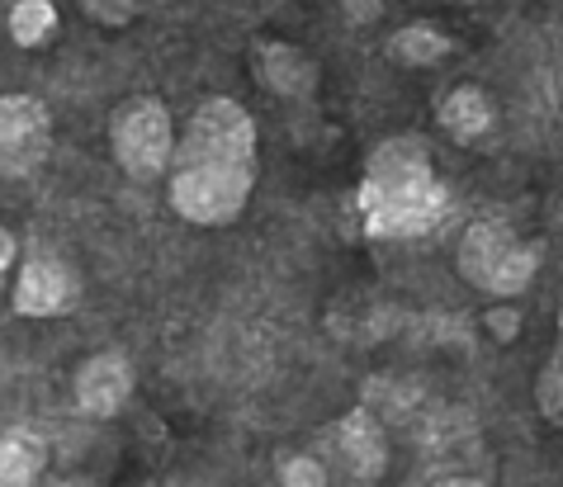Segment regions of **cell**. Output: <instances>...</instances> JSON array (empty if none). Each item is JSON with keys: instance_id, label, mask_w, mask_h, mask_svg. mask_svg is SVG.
<instances>
[{"instance_id": "52a82bcc", "label": "cell", "mask_w": 563, "mask_h": 487, "mask_svg": "<svg viewBox=\"0 0 563 487\" xmlns=\"http://www.w3.org/2000/svg\"><path fill=\"white\" fill-rule=\"evenodd\" d=\"M327 445L341 464L351 468L355 478H379L384 464H388V435H384V421L369 412V407H355L327 431Z\"/></svg>"}, {"instance_id": "4fadbf2b", "label": "cell", "mask_w": 563, "mask_h": 487, "mask_svg": "<svg viewBox=\"0 0 563 487\" xmlns=\"http://www.w3.org/2000/svg\"><path fill=\"white\" fill-rule=\"evenodd\" d=\"M53 24H57V10L48 0H24V5L10 10V34L20 48H38V43L53 34Z\"/></svg>"}, {"instance_id": "2e32d148", "label": "cell", "mask_w": 563, "mask_h": 487, "mask_svg": "<svg viewBox=\"0 0 563 487\" xmlns=\"http://www.w3.org/2000/svg\"><path fill=\"white\" fill-rule=\"evenodd\" d=\"M86 10L96 14V20H104V24H123V20H133V5H96V0H90Z\"/></svg>"}, {"instance_id": "9c48e42d", "label": "cell", "mask_w": 563, "mask_h": 487, "mask_svg": "<svg viewBox=\"0 0 563 487\" xmlns=\"http://www.w3.org/2000/svg\"><path fill=\"white\" fill-rule=\"evenodd\" d=\"M261 81L275 90V96H308L312 81H318V67L303 48L294 43H265L261 48Z\"/></svg>"}, {"instance_id": "5bb4252c", "label": "cell", "mask_w": 563, "mask_h": 487, "mask_svg": "<svg viewBox=\"0 0 563 487\" xmlns=\"http://www.w3.org/2000/svg\"><path fill=\"white\" fill-rule=\"evenodd\" d=\"M279 483L285 487H327V460L318 454H294L279 464Z\"/></svg>"}, {"instance_id": "9a60e30c", "label": "cell", "mask_w": 563, "mask_h": 487, "mask_svg": "<svg viewBox=\"0 0 563 487\" xmlns=\"http://www.w3.org/2000/svg\"><path fill=\"white\" fill-rule=\"evenodd\" d=\"M488 326H493L497 341H511L516 332H521V318H516V308H493L488 312Z\"/></svg>"}, {"instance_id": "e0dca14e", "label": "cell", "mask_w": 563, "mask_h": 487, "mask_svg": "<svg viewBox=\"0 0 563 487\" xmlns=\"http://www.w3.org/2000/svg\"><path fill=\"white\" fill-rule=\"evenodd\" d=\"M10 265H14V237L5 228H0V289H5V275H10Z\"/></svg>"}, {"instance_id": "d6986e66", "label": "cell", "mask_w": 563, "mask_h": 487, "mask_svg": "<svg viewBox=\"0 0 563 487\" xmlns=\"http://www.w3.org/2000/svg\"><path fill=\"white\" fill-rule=\"evenodd\" d=\"M431 487H483L478 478H441V483H431Z\"/></svg>"}, {"instance_id": "8fae6325", "label": "cell", "mask_w": 563, "mask_h": 487, "mask_svg": "<svg viewBox=\"0 0 563 487\" xmlns=\"http://www.w3.org/2000/svg\"><path fill=\"white\" fill-rule=\"evenodd\" d=\"M43 468V445L29 431L0 435V487H34Z\"/></svg>"}, {"instance_id": "277c9868", "label": "cell", "mask_w": 563, "mask_h": 487, "mask_svg": "<svg viewBox=\"0 0 563 487\" xmlns=\"http://www.w3.org/2000/svg\"><path fill=\"white\" fill-rule=\"evenodd\" d=\"M109 143H114L119 166L133 180H156L162 170H170L176 156V129H170V109L152 96H133L114 109L109 119Z\"/></svg>"}, {"instance_id": "6da1fadb", "label": "cell", "mask_w": 563, "mask_h": 487, "mask_svg": "<svg viewBox=\"0 0 563 487\" xmlns=\"http://www.w3.org/2000/svg\"><path fill=\"white\" fill-rule=\"evenodd\" d=\"M256 185V123L238 100H205L176 137L170 209L190 223H232Z\"/></svg>"}, {"instance_id": "30bf717a", "label": "cell", "mask_w": 563, "mask_h": 487, "mask_svg": "<svg viewBox=\"0 0 563 487\" xmlns=\"http://www.w3.org/2000/svg\"><path fill=\"white\" fill-rule=\"evenodd\" d=\"M441 129L455 137V143H478L483 133L493 129V104L478 86H455L441 100Z\"/></svg>"}, {"instance_id": "ba28073f", "label": "cell", "mask_w": 563, "mask_h": 487, "mask_svg": "<svg viewBox=\"0 0 563 487\" xmlns=\"http://www.w3.org/2000/svg\"><path fill=\"white\" fill-rule=\"evenodd\" d=\"M133 392V365L119 351L90 355L81 374H76V407L86 417H114Z\"/></svg>"}, {"instance_id": "5b68a950", "label": "cell", "mask_w": 563, "mask_h": 487, "mask_svg": "<svg viewBox=\"0 0 563 487\" xmlns=\"http://www.w3.org/2000/svg\"><path fill=\"white\" fill-rule=\"evenodd\" d=\"M53 143L48 109L29 96H0V176H29Z\"/></svg>"}, {"instance_id": "7a4b0ae2", "label": "cell", "mask_w": 563, "mask_h": 487, "mask_svg": "<svg viewBox=\"0 0 563 487\" xmlns=\"http://www.w3.org/2000/svg\"><path fill=\"white\" fill-rule=\"evenodd\" d=\"M355 209L369 237H427L431 228H441L450 195L435 180L431 147L421 137H388L374 147Z\"/></svg>"}, {"instance_id": "ffe728a7", "label": "cell", "mask_w": 563, "mask_h": 487, "mask_svg": "<svg viewBox=\"0 0 563 487\" xmlns=\"http://www.w3.org/2000/svg\"><path fill=\"white\" fill-rule=\"evenodd\" d=\"M62 487H90L86 478H67V483H62Z\"/></svg>"}, {"instance_id": "8992f818", "label": "cell", "mask_w": 563, "mask_h": 487, "mask_svg": "<svg viewBox=\"0 0 563 487\" xmlns=\"http://www.w3.org/2000/svg\"><path fill=\"white\" fill-rule=\"evenodd\" d=\"M81 294V279L67 261L57 256H29L20 270V289H14V312L20 318H53V312H67Z\"/></svg>"}, {"instance_id": "7c38bea8", "label": "cell", "mask_w": 563, "mask_h": 487, "mask_svg": "<svg viewBox=\"0 0 563 487\" xmlns=\"http://www.w3.org/2000/svg\"><path fill=\"white\" fill-rule=\"evenodd\" d=\"M445 53H450V38L431 24H408L394 34V43H388V57L402 62V67H435Z\"/></svg>"}, {"instance_id": "3957f363", "label": "cell", "mask_w": 563, "mask_h": 487, "mask_svg": "<svg viewBox=\"0 0 563 487\" xmlns=\"http://www.w3.org/2000/svg\"><path fill=\"white\" fill-rule=\"evenodd\" d=\"M536 265H540L536 246H526L511 232L507 218H497V213L474 218L460 242V275L493 298L526 294L530 279H536Z\"/></svg>"}, {"instance_id": "ac0fdd59", "label": "cell", "mask_w": 563, "mask_h": 487, "mask_svg": "<svg viewBox=\"0 0 563 487\" xmlns=\"http://www.w3.org/2000/svg\"><path fill=\"white\" fill-rule=\"evenodd\" d=\"M379 10H384V5H346V14H351L355 24H360V20H365V24H369V20H379Z\"/></svg>"}]
</instances>
